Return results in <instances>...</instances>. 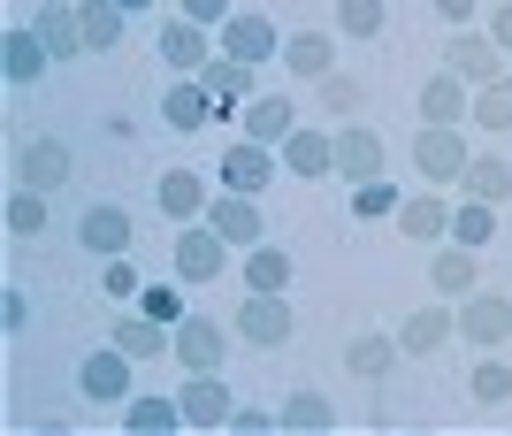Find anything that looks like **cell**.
I'll use <instances>...</instances> for the list:
<instances>
[{
	"label": "cell",
	"mask_w": 512,
	"mask_h": 436,
	"mask_svg": "<svg viewBox=\"0 0 512 436\" xmlns=\"http://www.w3.org/2000/svg\"><path fill=\"white\" fill-rule=\"evenodd\" d=\"M467 123H428L421 138H413V169L428 176V184H459L467 176Z\"/></svg>",
	"instance_id": "obj_1"
},
{
	"label": "cell",
	"mask_w": 512,
	"mask_h": 436,
	"mask_svg": "<svg viewBox=\"0 0 512 436\" xmlns=\"http://www.w3.org/2000/svg\"><path fill=\"white\" fill-rule=\"evenodd\" d=\"M291 329H299V314H291V299L283 291H245V306H237V337L260 352L291 345Z\"/></svg>",
	"instance_id": "obj_2"
},
{
	"label": "cell",
	"mask_w": 512,
	"mask_h": 436,
	"mask_svg": "<svg viewBox=\"0 0 512 436\" xmlns=\"http://www.w3.org/2000/svg\"><path fill=\"white\" fill-rule=\"evenodd\" d=\"M222 268H230V238L214 222H184V238H176V284H214Z\"/></svg>",
	"instance_id": "obj_3"
},
{
	"label": "cell",
	"mask_w": 512,
	"mask_h": 436,
	"mask_svg": "<svg viewBox=\"0 0 512 436\" xmlns=\"http://www.w3.org/2000/svg\"><path fill=\"white\" fill-rule=\"evenodd\" d=\"M222 352H230V329L214 322V314H184V322H176V368L184 375H214Z\"/></svg>",
	"instance_id": "obj_4"
},
{
	"label": "cell",
	"mask_w": 512,
	"mask_h": 436,
	"mask_svg": "<svg viewBox=\"0 0 512 436\" xmlns=\"http://www.w3.org/2000/svg\"><path fill=\"white\" fill-rule=\"evenodd\" d=\"M130 368H138V360H130L123 345H100V352H85L77 391H85L92 406H123V398H130Z\"/></svg>",
	"instance_id": "obj_5"
},
{
	"label": "cell",
	"mask_w": 512,
	"mask_h": 436,
	"mask_svg": "<svg viewBox=\"0 0 512 436\" xmlns=\"http://www.w3.org/2000/svg\"><path fill=\"white\" fill-rule=\"evenodd\" d=\"M176 406H184L192 429H230V421H237V398H230V383H222V368H214V375H184Z\"/></svg>",
	"instance_id": "obj_6"
},
{
	"label": "cell",
	"mask_w": 512,
	"mask_h": 436,
	"mask_svg": "<svg viewBox=\"0 0 512 436\" xmlns=\"http://www.w3.org/2000/svg\"><path fill=\"white\" fill-rule=\"evenodd\" d=\"M16 176H23V184H31V192H62V184H69V176H77V153H69L62 146V138H31V146H23L16 153Z\"/></svg>",
	"instance_id": "obj_7"
},
{
	"label": "cell",
	"mask_w": 512,
	"mask_h": 436,
	"mask_svg": "<svg viewBox=\"0 0 512 436\" xmlns=\"http://www.w3.org/2000/svg\"><path fill=\"white\" fill-rule=\"evenodd\" d=\"M444 69H451V77H467L474 92H482V85H497V77H512V69H505V46H497V39H474V31H451Z\"/></svg>",
	"instance_id": "obj_8"
},
{
	"label": "cell",
	"mask_w": 512,
	"mask_h": 436,
	"mask_svg": "<svg viewBox=\"0 0 512 436\" xmlns=\"http://www.w3.org/2000/svg\"><path fill=\"white\" fill-rule=\"evenodd\" d=\"M130 230H138V222H130L123 207H107V199H92L85 215H77V245L100 253V261H123V253H130Z\"/></svg>",
	"instance_id": "obj_9"
},
{
	"label": "cell",
	"mask_w": 512,
	"mask_h": 436,
	"mask_svg": "<svg viewBox=\"0 0 512 436\" xmlns=\"http://www.w3.org/2000/svg\"><path fill=\"white\" fill-rule=\"evenodd\" d=\"M459 337H467V345H505L512 337V299L505 291H467V306H459Z\"/></svg>",
	"instance_id": "obj_10"
},
{
	"label": "cell",
	"mask_w": 512,
	"mask_h": 436,
	"mask_svg": "<svg viewBox=\"0 0 512 436\" xmlns=\"http://www.w3.org/2000/svg\"><path fill=\"white\" fill-rule=\"evenodd\" d=\"M153 54H161V62H169V69H184V77H199V69L214 62L207 31H199L192 16H169V23H161V31H153Z\"/></svg>",
	"instance_id": "obj_11"
},
{
	"label": "cell",
	"mask_w": 512,
	"mask_h": 436,
	"mask_svg": "<svg viewBox=\"0 0 512 436\" xmlns=\"http://www.w3.org/2000/svg\"><path fill=\"white\" fill-rule=\"evenodd\" d=\"M31 31L46 39V54H54V62H77V54H85V23H77V0H39V8H31Z\"/></svg>",
	"instance_id": "obj_12"
},
{
	"label": "cell",
	"mask_w": 512,
	"mask_h": 436,
	"mask_svg": "<svg viewBox=\"0 0 512 436\" xmlns=\"http://www.w3.org/2000/svg\"><path fill=\"white\" fill-rule=\"evenodd\" d=\"M451 329H459L451 306H413L406 322H398V352H406V360H428V352L451 345Z\"/></svg>",
	"instance_id": "obj_13"
},
{
	"label": "cell",
	"mask_w": 512,
	"mask_h": 436,
	"mask_svg": "<svg viewBox=\"0 0 512 436\" xmlns=\"http://www.w3.org/2000/svg\"><path fill=\"white\" fill-rule=\"evenodd\" d=\"M276 184V146H253V138H237L222 153V192H268Z\"/></svg>",
	"instance_id": "obj_14"
},
{
	"label": "cell",
	"mask_w": 512,
	"mask_h": 436,
	"mask_svg": "<svg viewBox=\"0 0 512 436\" xmlns=\"http://www.w3.org/2000/svg\"><path fill=\"white\" fill-rule=\"evenodd\" d=\"M222 54H230V62H276V23L268 16H253V8H237L230 23H222Z\"/></svg>",
	"instance_id": "obj_15"
},
{
	"label": "cell",
	"mask_w": 512,
	"mask_h": 436,
	"mask_svg": "<svg viewBox=\"0 0 512 436\" xmlns=\"http://www.w3.org/2000/svg\"><path fill=\"white\" fill-rule=\"evenodd\" d=\"M46 69H54V54H46V39L31 31V23H16L8 39H0V77L8 85H39Z\"/></svg>",
	"instance_id": "obj_16"
},
{
	"label": "cell",
	"mask_w": 512,
	"mask_h": 436,
	"mask_svg": "<svg viewBox=\"0 0 512 436\" xmlns=\"http://www.w3.org/2000/svg\"><path fill=\"white\" fill-rule=\"evenodd\" d=\"M161 123H169V131H207L222 115H214V92L199 85V77H176V85L161 92Z\"/></svg>",
	"instance_id": "obj_17"
},
{
	"label": "cell",
	"mask_w": 512,
	"mask_h": 436,
	"mask_svg": "<svg viewBox=\"0 0 512 436\" xmlns=\"http://www.w3.org/2000/svg\"><path fill=\"white\" fill-rule=\"evenodd\" d=\"M107 345H123L130 360H161V352H176V329L153 322V314H115V322H107Z\"/></svg>",
	"instance_id": "obj_18"
},
{
	"label": "cell",
	"mask_w": 512,
	"mask_h": 436,
	"mask_svg": "<svg viewBox=\"0 0 512 436\" xmlns=\"http://www.w3.org/2000/svg\"><path fill=\"white\" fill-rule=\"evenodd\" d=\"M207 222H214L230 245H260V238H268V222H260V199H253V192H214Z\"/></svg>",
	"instance_id": "obj_19"
},
{
	"label": "cell",
	"mask_w": 512,
	"mask_h": 436,
	"mask_svg": "<svg viewBox=\"0 0 512 436\" xmlns=\"http://www.w3.org/2000/svg\"><path fill=\"white\" fill-rule=\"evenodd\" d=\"M291 131H299V108H291V100H276V92L245 100V138H253V146H283Z\"/></svg>",
	"instance_id": "obj_20"
},
{
	"label": "cell",
	"mask_w": 512,
	"mask_h": 436,
	"mask_svg": "<svg viewBox=\"0 0 512 436\" xmlns=\"http://www.w3.org/2000/svg\"><path fill=\"white\" fill-rule=\"evenodd\" d=\"M77 23H85V54H115L130 8H123V0H77Z\"/></svg>",
	"instance_id": "obj_21"
},
{
	"label": "cell",
	"mask_w": 512,
	"mask_h": 436,
	"mask_svg": "<svg viewBox=\"0 0 512 436\" xmlns=\"http://www.w3.org/2000/svg\"><path fill=\"white\" fill-rule=\"evenodd\" d=\"M329 62H337V39H329V31H299V39H283V69L306 77V85H321Z\"/></svg>",
	"instance_id": "obj_22"
},
{
	"label": "cell",
	"mask_w": 512,
	"mask_h": 436,
	"mask_svg": "<svg viewBox=\"0 0 512 436\" xmlns=\"http://www.w3.org/2000/svg\"><path fill=\"white\" fill-rule=\"evenodd\" d=\"M474 115V100H467V77H428L421 85V123H467Z\"/></svg>",
	"instance_id": "obj_23"
},
{
	"label": "cell",
	"mask_w": 512,
	"mask_h": 436,
	"mask_svg": "<svg viewBox=\"0 0 512 436\" xmlns=\"http://www.w3.org/2000/svg\"><path fill=\"white\" fill-rule=\"evenodd\" d=\"M283 169L291 176H329L337 169V138L329 131H291L283 138Z\"/></svg>",
	"instance_id": "obj_24"
},
{
	"label": "cell",
	"mask_w": 512,
	"mask_h": 436,
	"mask_svg": "<svg viewBox=\"0 0 512 436\" xmlns=\"http://www.w3.org/2000/svg\"><path fill=\"white\" fill-rule=\"evenodd\" d=\"M337 176H344V184L383 176V138H375V131H337Z\"/></svg>",
	"instance_id": "obj_25"
},
{
	"label": "cell",
	"mask_w": 512,
	"mask_h": 436,
	"mask_svg": "<svg viewBox=\"0 0 512 436\" xmlns=\"http://www.w3.org/2000/svg\"><path fill=\"white\" fill-rule=\"evenodd\" d=\"M123 429L130 436H169V429H192L176 398H123Z\"/></svg>",
	"instance_id": "obj_26"
},
{
	"label": "cell",
	"mask_w": 512,
	"mask_h": 436,
	"mask_svg": "<svg viewBox=\"0 0 512 436\" xmlns=\"http://www.w3.org/2000/svg\"><path fill=\"white\" fill-rule=\"evenodd\" d=\"M459 192H467V199H490V207H505V199H512V161H497V153H474L467 176H459Z\"/></svg>",
	"instance_id": "obj_27"
},
{
	"label": "cell",
	"mask_w": 512,
	"mask_h": 436,
	"mask_svg": "<svg viewBox=\"0 0 512 436\" xmlns=\"http://www.w3.org/2000/svg\"><path fill=\"white\" fill-rule=\"evenodd\" d=\"M153 199H161V215H176V222H199V215H207V184H199L192 169H169Z\"/></svg>",
	"instance_id": "obj_28"
},
{
	"label": "cell",
	"mask_w": 512,
	"mask_h": 436,
	"mask_svg": "<svg viewBox=\"0 0 512 436\" xmlns=\"http://www.w3.org/2000/svg\"><path fill=\"white\" fill-rule=\"evenodd\" d=\"M245 291H291V253L283 245H245Z\"/></svg>",
	"instance_id": "obj_29"
},
{
	"label": "cell",
	"mask_w": 512,
	"mask_h": 436,
	"mask_svg": "<svg viewBox=\"0 0 512 436\" xmlns=\"http://www.w3.org/2000/svg\"><path fill=\"white\" fill-rule=\"evenodd\" d=\"M398 230H406V238H451V207H444V199H436V192H413L406 199V207H398Z\"/></svg>",
	"instance_id": "obj_30"
},
{
	"label": "cell",
	"mask_w": 512,
	"mask_h": 436,
	"mask_svg": "<svg viewBox=\"0 0 512 436\" xmlns=\"http://www.w3.org/2000/svg\"><path fill=\"white\" fill-rule=\"evenodd\" d=\"M344 368L360 375V383H383V375L398 368V337H352V345H344Z\"/></svg>",
	"instance_id": "obj_31"
},
{
	"label": "cell",
	"mask_w": 512,
	"mask_h": 436,
	"mask_svg": "<svg viewBox=\"0 0 512 436\" xmlns=\"http://www.w3.org/2000/svg\"><path fill=\"white\" fill-rule=\"evenodd\" d=\"M276 429H306V436H314V429H337V406H329L321 391H291L276 406Z\"/></svg>",
	"instance_id": "obj_32"
},
{
	"label": "cell",
	"mask_w": 512,
	"mask_h": 436,
	"mask_svg": "<svg viewBox=\"0 0 512 436\" xmlns=\"http://www.w3.org/2000/svg\"><path fill=\"white\" fill-rule=\"evenodd\" d=\"M490 238H497V207L490 199H459V207H451V245H474V253H482Z\"/></svg>",
	"instance_id": "obj_33"
},
{
	"label": "cell",
	"mask_w": 512,
	"mask_h": 436,
	"mask_svg": "<svg viewBox=\"0 0 512 436\" xmlns=\"http://www.w3.org/2000/svg\"><path fill=\"white\" fill-rule=\"evenodd\" d=\"M428 276H436V291H444V299H467V291H474V245L436 253V261H428Z\"/></svg>",
	"instance_id": "obj_34"
},
{
	"label": "cell",
	"mask_w": 512,
	"mask_h": 436,
	"mask_svg": "<svg viewBox=\"0 0 512 436\" xmlns=\"http://www.w3.org/2000/svg\"><path fill=\"white\" fill-rule=\"evenodd\" d=\"M467 391L482 398V406H505V398H512V368L497 360V352H482V360L467 368Z\"/></svg>",
	"instance_id": "obj_35"
},
{
	"label": "cell",
	"mask_w": 512,
	"mask_h": 436,
	"mask_svg": "<svg viewBox=\"0 0 512 436\" xmlns=\"http://www.w3.org/2000/svg\"><path fill=\"white\" fill-rule=\"evenodd\" d=\"M199 85H207L214 100H245V92H253V62H230V54H222V62L199 69Z\"/></svg>",
	"instance_id": "obj_36"
},
{
	"label": "cell",
	"mask_w": 512,
	"mask_h": 436,
	"mask_svg": "<svg viewBox=\"0 0 512 436\" xmlns=\"http://www.w3.org/2000/svg\"><path fill=\"white\" fill-rule=\"evenodd\" d=\"M474 123H482V131H512V77L474 92Z\"/></svg>",
	"instance_id": "obj_37"
},
{
	"label": "cell",
	"mask_w": 512,
	"mask_h": 436,
	"mask_svg": "<svg viewBox=\"0 0 512 436\" xmlns=\"http://www.w3.org/2000/svg\"><path fill=\"white\" fill-rule=\"evenodd\" d=\"M383 0H337V31L344 39H375V31H383Z\"/></svg>",
	"instance_id": "obj_38"
},
{
	"label": "cell",
	"mask_w": 512,
	"mask_h": 436,
	"mask_svg": "<svg viewBox=\"0 0 512 436\" xmlns=\"http://www.w3.org/2000/svg\"><path fill=\"white\" fill-rule=\"evenodd\" d=\"M8 230H16V238H39L46 230V192H31V184L8 192Z\"/></svg>",
	"instance_id": "obj_39"
},
{
	"label": "cell",
	"mask_w": 512,
	"mask_h": 436,
	"mask_svg": "<svg viewBox=\"0 0 512 436\" xmlns=\"http://www.w3.org/2000/svg\"><path fill=\"white\" fill-rule=\"evenodd\" d=\"M352 215H367V222L398 215V192H390V176H367V184H352Z\"/></svg>",
	"instance_id": "obj_40"
},
{
	"label": "cell",
	"mask_w": 512,
	"mask_h": 436,
	"mask_svg": "<svg viewBox=\"0 0 512 436\" xmlns=\"http://www.w3.org/2000/svg\"><path fill=\"white\" fill-rule=\"evenodd\" d=\"M138 314H153V322H184V291H176V284H146V291H138Z\"/></svg>",
	"instance_id": "obj_41"
},
{
	"label": "cell",
	"mask_w": 512,
	"mask_h": 436,
	"mask_svg": "<svg viewBox=\"0 0 512 436\" xmlns=\"http://www.w3.org/2000/svg\"><path fill=\"white\" fill-rule=\"evenodd\" d=\"M321 108H329V115H352V108H360V85L329 69V77H321Z\"/></svg>",
	"instance_id": "obj_42"
},
{
	"label": "cell",
	"mask_w": 512,
	"mask_h": 436,
	"mask_svg": "<svg viewBox=\"0 0 512 436\" xmlns=\"http://www.w3.org/2000/svg\"><path fill=\"white\" fill-rule=\"evenodd\" d=\"M176 16H192L199 31H222V23H230L237 8H230V0H176Z\"/></svg>",
	"instance_id": "obj_43"
},
{
	"label": "cell",
	"mask_w": 512,
	"mask_h": 436,
	"mask_svg": "<svg viewBox=\"0 0 512 436\" xmlns=\"http://www.w3.org/2000/svg\"><path fill=\"white\" fill-rule=\"evenodd\" d=\"M0 329H8V337H23V329H31V299H23L16 284L0 291Z\"/></svg>",
	"instance_id": "obj_44"
},
{
	"label": "cell",
	"mask_w": 512,
	"mask_h": 436,
	"mask_svg": "<svg viewBox=\"0 0 512 436\" xmlns=\"http://www.w3.org/2000/svg\"><path fill=\"white\" fill-rule=\"evenodd\" d=\"M100 284H107V299H138V291H146L130 261H107V276H100Z\"/></svg>",
	"instance_id": "obj_45"
},
{
	"label": "cell",
	"mask_w": 512,
	"mask_h": 436,
	"mask_svg": "<svg viewBox=\"0 0 512 436\" xmlns=\"http://www.w3.org/2000/svg\"><path fill=\"white\" fill-rule=\"evenodd\" d=\"M230 429H245V436H260V429H276V414H268V406H237V421Z\"/></svg>",
	"instance_id": "obj_46"
},
{
	"label": "cell",
	"mask_w": 512,
	"mask_h": 436,
	"mask_svg": "<svg viewBox=\"0 0 512 436\" xmlns=\"http://www.w3.org/2000/svg\"><path fill=\"white\" fill-rule=\"evenodd\" d=\"M436 16H444L451 31H467V16H474V0H436Z\"/></svg>",
	"instance_id": "obj_47"
},
{
	"label": "cell",
	"mask_w": 512,
	"mask_h": 436,
	"mask_svg": "<svg viewBox=\"0 0 512 436\" xmlns=\"http://www.w3.org/2000/svg\"><path fill=\"white\" fill-rule=\"evenodd\" d=\"M490 39H497V46H505V54H512V0H505V8H497V16H490Z\"/></svg>",
	"instance_id": "obj_48"
},
{
	"label": "cell",
	"mask_w": 512,
	"mask_h": 436,
	"mask_svg": "<svg viewBox=\"0 0 512 436\" xmlns=\"http://www.w3.org/2000/svg\"><path fill=\"white\" fill-rule=\"evenodd\" d=\"M123 8H130V16H153V0H123Z\"/></svg>",
	"instance_id": "obj_49"
}]
</instances>
